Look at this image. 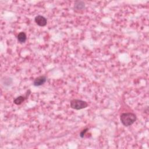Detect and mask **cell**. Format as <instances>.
I'll return each mask as SVG.
<instances>
[{
	"instance_id": "1",
	"label": "cell",
	"mask_w": 149,
	"mask_h": 149,
	"mask_svg": "<svg viewBox=\"0 0 149 149\" xmlns=\"http://www.w3.org/2000/svg\"><path fill=\"white\" fill-rule=\"evenodd\" d=\"M136 115L132 112L123 113L120 115V120L125 126H129L133 125L136 120Z\"/></svg>"
},
{
	"instance_id": "2",
	"label": "cell",
	"mask_w": 149,
	"mask_h": 149,
	"mask_svg": "<svg viewBox=\"0 0 149 149\" xmlns=\"http://www.w3.org/2000/svg\"><path fill=\"white\" fill-rule=\"evenodd\" d=\"M70 105L72 109L79 110L87 107L88 104L85 101H83L79 99H73L70 101Z\"/></svg>"
},
{
	"instance_id": "3",
	"label": "cell",
	"mask_w": 149,
	"mask_h": 149,
	"mask_svg": "<svg viewBox=\"0 0 149 149\" xmlns=\"http://www.w3.org/2000/svg\"><path fill=\"white\" fill-rule=\"evenodd\" d=\"M30 93H31V91L30 90H28L27 91V93H26L25 95H20V96L16 97L15 99H14V100H13L14 104H15L16 105L21 104L22 102H23L24 101V100L26 99H27L28 98V97L29 96Z\"/></svg>"
},
{
	"instance_id": "4",
	"label": "cell",
	"mask_w": 149,
	"mask_h": 149,
	"mask_svg": "<svg viewBox=\"0 0 149 149\" xmlns=\"http://www.w3.org/2000/svg\"><path fill=\"white\" fill-rule=\"evenodd\" d=\"M34 21L36 23L41 27H44L47 25V19L41 15H38L36 16L34 19Z\"/></svg>"
},
{
	"instance_id": "5",
	"label": "cell",
	"mask_w": 149,
	"mask_h": 149,
	"mask_svg": "<svg viewBox=\"0 0 149 149\" xmlns=\"http://www.w3.org/2000/svg\"><path fill=\"white\" fill-rule=\"evenodd\" d=\"M47 81V77L45 76H40L36 77L33 81V85L36 87L44 84Z\"/></svg>"
},
{
	"instance_id": "6",
	"label": "cell",
	"mask_w": 149,
	"mask_h": 149,
	"mask_svg": "<svg viewBox=\"0 0 149 149\" xmlns=\"http://www.w3.org/2000/svg\"><path fill=\"white\" fill-rule=\"evenodd\" d=\"M85 8V3L83 1H75L74 5V9L77 10H82Z\"/></svg>"
},
{
	"instance_id": "7",
	"label": "cell",
	"mask_w": 149,
	"mask_h": 149,
	"mask_svg": "<svg viewBox=\"0 0 149 149\" xmlns=\"http://www.w3.org/2000/svg\"><path fill=\"white\" fill-rule=\"evenodd\" d=\"M17 38L18 41L20 43H24V42H25V41H26V39H27V36H26V33L24 32H23V31L20 32L18 34V35H17Z\"/></svg>"
},
{
	"instance_id": "8",
	"label": "cell",
	"mask_w": 149,
	"mask_h": 149,
	"mask_svg": "<svg viewBox=\"0 0 149 149\" xmlns=\"http://www.w3.org/2000/svg\"><path fill=\"white\" fill-rule=\"evenodd\" d=\"M7 77H5V81H4V84L5 86H9L12 82V79L9 78V77H8V79H6Z\"/></svg>"
},
{
	"instance_id": "9",
	"label": "cell",
	"mask_w": 149,
	"mask_h": 149,
	"mask_svg": "<svg viewBox=\"0 0 149 149\" xmlns=\"http://www.w3.org/2000/svg\"><path fill=\"white\" fill-rule=\"evenodd\" d=\"M88 130V128H86V129H83V130H81V132L80 133V137H81V138L84 137V135L86 134V132H87Z\"/></svg>"
}]
</instances>
